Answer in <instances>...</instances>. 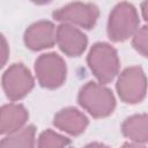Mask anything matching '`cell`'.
<instances>
[{
    "instance_id": "1",
    "label": "cell",
    "mask_w": 148,
    "mask_h": 148,
    "mask_svg": "<svg viewBox=\"0 0 148 148\" xmlns=\"http://www.w3.org/2000/svg\"><path fill=\"white\" fill-rule=\"evenodd\" d=\"M88 66L101 84L112 81L119 72L117 51L108 43H96L88 53Z\"/></svg>"
},
{
    "instance_id": "2",
    "label": "cell",
    "mask_w": 148,
    "mask_h": 148,
    "mask_svg": "<svg viewBox=\"0 0 148 148\" xmlns=\"http://www.w3.org/2000/svg\"><path fill=\"white\" fill-rule=\"evenodd\" d=\"M80 105L95 118H103L111 114L116 106L112 91L96 82L86 83L79 92Z\"/></svg>"
},
{
    "instance_id": "3",
    "label": "cell",
    "mask_w": 148,
    "mask_h": 148,
    "mask_svg": "<svg viewBox=\"0 0 148 148\" xmlns=\"http://www.w3.org/2000/svg\"><path fill=\"white\" fill-rule=\"evenodd\" d=\"M139 27L135 7L128 2H120L113 7L108 21V36L113 42H124L134 36Z\"/></svg>"
},
{
    "instance_id": "4",
    "label": "cell",
    "mask_w": 148,
    "mask_h": 148,
    "mask_svg": "<svg viewBox=\"0 0 148 148\" xmlns=\"http://www.w3.org/2000/svg\"><path fill=\"white\" fill-rule=\"evenodd\" d=\"M35 72L39 84L44 88L54 89L66 80V64L57 53H45L37 58Z\"/></svg>"
},
{
    "instance_id": "5",
    "label": "cell",
    "mask_w": 148,
    "mask_h": 148,
    "mask_svg": "<svg viewBox=\"0 0 148 148\" xmlns=\"http://www.w3.org/2000/svg\"><path fill=\"white\" fill-rule=\"evenodd\" d=\"M117 92L120 99L128 104L142 101L147 92V77L141 67L134 66L126 68L118 77Z\"/></svg>"
},
{
    "instance_id": "6",
    "label": "cell",
    "mask_w": 148,
    "mask_h": 148,
    "mask_svg": "<svg viewBox=\"0 0 148 148\" xmlns=\"http://www.w3.org/2000/svg\"><path fill=\"white\" fill-rule=\"evenodd\" d=\"M98 8L94 3L86 2H72L53 13V17L57 21L79 25L84 29H91L98 18Z\"/></svg>"
},
{
    "instance_id": "7",
    "label": "cell",
    "mask_w": 148,
    "mask_h": 148,
    "mask_svg": "<svg viewBox=\"0 0 148 148\" xmlns=\"http://www.w3.org/2000/svg\"><path fill=\"white\" fill-rule=\"evenodd\" d=\"M2 87L10 101H18L34 88V77L23 64H14L3 73Z\"/></svg>"
},
{
    "instance_id": "8",
    "label": "cell",
    "mask_w": 148,
    "mask_h": 148,
    "mask_svg": "<svg viewBox=\"0 0 148 148\" xmlns=\"http://www.w3.org/2000/svg\"><path fill=\"white\" fill-rule=\"evenodd\" d=\"M56 42L57 30L50 21H38L31 24L24 34V43L32 51L52 47Z\"/></svg>"
},
{
    "instance_id": "9",
    "label": "cell",
    "mask_w": 148,
    "mask_h": 148,
    "mask_svg": "<svg viewBox=\"0 0 148 148\" xmlns=\"http://www.w3.org/2000/svg\"><path fill=\"white\" fill-rule=\"evenodd\" d=\"M57 43L65 54L77 57L86 50L88 39L87 36L74 25L62 23L57 28Z\"/></svg>"
},
{
    "instance_id": "10",
    "label": "cell",
    "mask_w": 148,
    "mask_h": 148,
    "mask_svg": "<svg viewBox=\"0 0 148 148\" xmlns=\"http://www.w3.org/2000/svg\"><path fill=\"white\" fill-rule=\"evenodd\" d=\"M53 125L71 135H79L86 130L88 118L75 108H66L54 116Z\"/></svg>"
},
{
    "instance_id": "11",
    "label": "cell",
    "mask_w": 148,
    "mask_h": 148,
    "mask_svg": "<svg viewBox=\"0 0 148 148\" xmlns=\"http://www.w3.org/2000/svg\"><path fill=\"white\" fill-rule=\"evenodd\" d=\"M1 133L12 134L23 128L28 120V111L21 104H6L1 108Z\"/></svg>"
},
{
    "instance_id": "12",
    "label": "cell",
    "mask_w": 148,
    "mask_h": 148,
    "mask_svg": "<svg viewBox=\"0 0 148 148\" xmlns=\"http://www.w3.org/2000/svg\"><path fill=\"white\" fill-rule=\"evenodd\" d=\"M123 134L136 143H148V114H134L121 125Z\"/></svg>"
},
{
    "instance_id": "13",
    "label": "cell",
    "mask_w": 148,
    "mask_h": 148,
    "mask_svg": "<svg viewBox=\"0 0 148 148\" xmlns=\"http://www.w3.org/2000/svg\"><path fill=\"white\" fill-rule=\"evenodd\" d=\"M0 148H35V127L27 126L8 134L1 140Z\"/></svg>"
},
{
    "instance_id": "14",
    "label": "cell",
    "mask_w": 148,
    "mask_h": 148,
    "mask_svg": "<svg viewBox=\"0 0 148 148\" xmlns=\"http://www.w3.org/2000/svg\"><path fill=\"white\" fill-rule=\"evenodd\" d=\"M69 140L52 130L44 131L38 138L37 148H66Z\"/></svg>"
},
{
    "instance_id": "15",
    "label": "cell",
    "mask_w": 148,
    "mask_h": 148,
    "mask_svg": "<svg viewBox=\"0 0 148 148\" xmlns=\"http://www.w3.org/2000/svg\"><path fill=\"white\" fill-rule=\"evenodd\" d=\"M133 47L145 57H148V25H145L134 34L132 40Z\"/></svg>"
},
{
    "instance_id": "16",
    "label": "cell",
    "mask_w": 148,
    "mask_h": 148,
    "mask_svg": "<svg viewBox=\"0 0 148 148\" xmlns=\"http://www.w3.org/2000/svg\"><path fill=\"white\" fill-rule=\"evenodd\" d=\"M1 40H2V66L6 64V60H7V57H8V46H7V42H6V39H5V37L2 36V38H1Z\"/></svg>"
},
{
    "instance_id": "17",
    "label": "cell",
    "mask_w": 148,
    "mask_h": 148,
    "mask_svg": "<svg viewBox=\"0 0 148 148\" xmlns=\"http://www.w3.org/2000/svg\"><path fill=\"white\" fill-rule=\"evenodd\" d=\"M141 12H142V16L145 21L148 23V1H145L141 3Z\"/></svg>"
},
{
    "instance_id": "18",
    "label": "cell",
    "mask_w": 148,
    "mask_h": 148,
    "mask_svg": "<svg viewBox=\"0 0 148 148\" xmlns=\"http://www.w3.org/2000/svg\"><path fill=\"white\" fill-rule=\"evenodd\" d=\"M121 148H146V147L140 143H136V142H126L123 145Z\"/></svg>"
},
{
    "instance_id": "19",
    "label": "cell",
    "mask_w": 148,
    "mask_h": 148,
    "mask_svg": "<svg viewBox=\"0 0 148 148\" xmlns=\"http://www.w3.org/2000/svg\"><path fill=\"white\" fill-rule=\"evenodd\" d=\"M83 148H109V147L103 143H99V142H91V143L84 146Z\"/></svg>"
}]
</instances>
